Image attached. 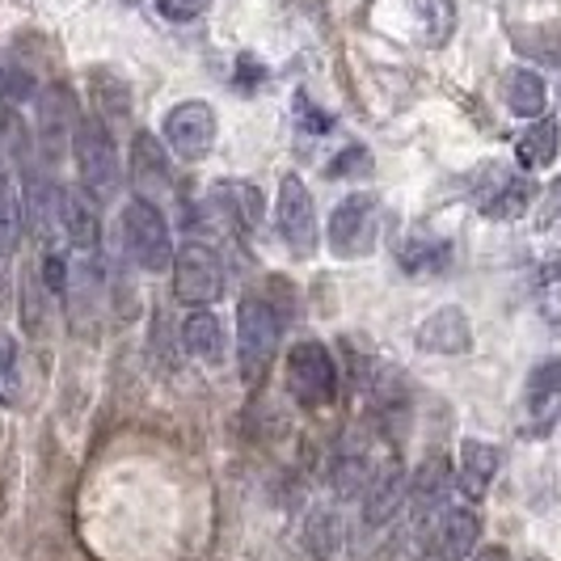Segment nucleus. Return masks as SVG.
Segmentation results:
<instances>
[{
    "label": "nucleus",
    "mask_w": 561,
    "mask_h": 561,
    "mask_svg": "<svg viewBox=\"0 0 561 561\" xmlns=\"http://www.w3.org/2000/svg\"><path fill=\"white\" fill-rule=\"evenodd\" d=\"M481 545V515L473 506H448L435 524V536H431V553L444 561H469Z\"/></svg>",
    "instance_id": "9b49d317"
},
{
    "label": "nucleus",
    "mask_w": 561,
    "mask_h": 561,
    "mask_svg": "<svg viewBox=\"0 0 561 561\" xmlns=\"http://www.w3.org/2000/svg\"><path fill=\"white\" fill-rule=\"evenodd\" d=\"M414 18L431 47H444L456 30V0H414Z\"/></svg>",
    "instance_id": "b1692460"
},
{
    "label": "nucleus",
    "mask_w": 561,
    "mask_h": 561,
    "mask_svg": "<svg viewBox=\"0 0 561 561\" xmlns=\"http://www.w3.org/2000/svg\"><path fill=\"white\" fill-rule=\"evenodd\" d=\"M558 144H561L558 123H553L549 114H540L533 127L519 136V144H515V157H519V165H524V169H549L553 161H558Z\"/></svg>",
    "instance_id": "4be33fe9"
},
{
    "label": "nucleus",
    "mask_w": 561,
    "mask_h": 561,
    "mask_svg": "<svg viewBox=\"0 0 561 561\" xmlns=\"http://www.w3.org/2000/svg\"><path fill=\"white\" fill-rule=\"evenodd\" d=\"M533 195H536V186L524 173H503V169H494V186H481L478 207H481V216H490V220H519V216L533 207Z\"/></svg>",
    "instance_id": "2eb2a0df"
},
{
    "label": "nucleus",
    "mask_w": 561,
    "mask_h": 561,
    "mask_svg": "<svg viewBox=\"0 0 561 561\" xmlns=\"http://www.w3.org/2000/svg\"><path fill=\"white\" fill-rule=\"evenodd\" d=\"M77 123H81V114L72 106V98L64 93V84H51V89L43 93V102H38V131H43V144H47V148H59L64 140H72V136H77Z\"/></svg>",
    "instance_id": "aec40b11"
},
{
    "label": "nucleus",
    "mask_w": 561,
    "mask_h": 561,
    "mask_svg": "<svg viewBox=\"0 0 561 561\" xmlns=\"http://www.w3.org/2000/svg\"><path fill=\"white\" fill-rule=\"evenodd\" d=\"M26 232V198L13 169L0 161V257H13Z\"/></svg>",
    "instance_id": "6ab92c4d"
},
{
    "label": "nucleus",
    "mask_w": 561,
    "mask_h": 561,
    "mask_svg": "<svg viewBox=\"0 0 561 561\" xmlns=\"http://www.w3.org/2000/svg\"><path fill=\"white\" fill-rule=\"evenodd\" d=\"M118 228H123V250L140 266L144 275H165L173 271V232H169L165 211L152 198L131 195L118 207Z\"/></svg>",
    "instance_id": "7ed1b4c3"
},
{
    "label": "nucleus",
    "mask_w": 561,
    "mask_h": 561,
    "mask_svg": "<svg viewBox=\"0 0 561 561\" xmlns=\"http://www.w3.org/2000/svg\"><path fill=\"white\" fill-rule=\"evenodd\" d=\"M503 469V451L485 439H465L460 444V460H456V485L465 494V503H481L490 494V485Z\"/></svg>",
    "instance_id": "ddd939ff"
},
{
    "label": "nucleus",
    "mask_w": 561,
    "mask_h": 561,
    "mask_svg": "<svg viewBox=\"0 0 561 561\" xmlns=\"http://www.w3.org/2000/svg\"><path fill=\"white\" fill-rule=\"evenodd\" d=\"M448 494H451V465L448 456H431V460H422L419 473L410 478V524H419V528H431L435 533V524H439V515L448 511Z\"/></svg>",
    "instance_id": "1a4fd4ad"
},
{
    "label": "nucleus",
    "mask_w": 561,
    "mask_h": 561,
    "mask_svg": "<svg viewBox=\"0 0 561 561\" xmlns=\"http://www.w3.org/2000/svg\"><path fill=\"white\" fill-rule=\"evenodd\" d=\"M216 198L225 203V211L232 220H241V228L262 225V195H257V186H250V182H220Z\"/></svg>",
    "instance_id": "393cba45"
},
{
    "label": "nucleus",
    "mask_w": 561,
    "mask_h": 561,
    "mask_svg": "<svg viewBox=\"0 0 561 561\" xmlns=\"http://www.w3.org/2000/svg\"><path fill=\"white\" fill-rule=\"evenodd\" d=\"M376 232H380V203L367 191H351L346 198H337L325 225V245L342 262H355L376 250Z\"/></svg>",
    "instance_id": "20e7f679"
},
{
    "label": "nucleus",
    "mask_w": 561,
    "mask_h": 561,
    "mask_svg": "<svg viewBox=\"0 0 561 561\" xmlns=\"http://www.w3.org/2000/svg\"><path fill=\"white\" fill-rule=\"evenodd\" d=\"M283 312L271 296H241L237 305V371L245 385H262L279 355Z\"/></svg>",
    "instance_id": "f257e3e1"
},
{
    "label": "nucleus",
    "mask_w": 561,
    "mask_h": 561,
    "mask_svg": "<svg viewBox=\"0 0 561 561\" xmlns=\"http://www.w3.org/2000/svg\"><path fill=\"white\" fill-rule=\"evenodd\" d=\"M56 211H59V228L68 237V245L84 257L102 253V220H98V203L84 195L81 186H64L56 191Z\"/></svg>",
    "instance_id": "9d476101"
},
{
    "label": "nucleus",
    "mask_w": 561,
    "mask_h": 561,
    "mask_svg": "<svg viewBox=\"0 0 561 561\" xmlns=\"http://www.w3.org/2000/svg\"><path fill=\"white\" fill-rule=\"evenodd\" d=\"M93 81V106H98V118L102 123H123L131 114V84L123 81L111 68H93L89 72Z\"/></svg>",
    "instance_id": "5701e85b"
},
{
    "label": "nucleus",
    "mask_w": 561,
    "mask_h": 561,
    "mask_svg": "<svg viewBox=\"0 0 561 561\" xmlns=\"http://www.w3.org/2000/svg\"><path fill=\"white\" fill-rule=\"evenodd\" d=\"M182 346L186 355L207 367H220L228 355V330L211 309H195L182 321Z\"/></svg>",
    "instance_id": "dca6fc26"
},
{
    "label": "nucleus",
    "mask_w": 561,
    "mask_h": 561,
    "mask_svg": "<svg viewBox=\"0 0 561 561\" xmlns=\"http://www.w3.org/2000/svg\"><path fill=\"white\" fill-rule=\"evenodd\" d=\"M287 389L296 397V405H305V410H325V405H334L337 364L325 342L309 337V342H296V346L287 351Z\"/></svg>",
    "instance_id": "0eeeda50"
},
{
    "label": "nucleus",
    "mask_w": 561,
    "mask_h": 561,
    "mask_svg": "<svg viewBox=\"0 0 561 561\" xmlns=\"http://www.w3.org/2000/svg\"><path fill=\"white\" fill-rule=\"evenodd\" d=\"M131 182H136V195L152 198L157 191L169 186V161H165V148L152 131H136L131 140Z\"/></svg>",
    "instance_id": "a211bd4d"
},
{
    "label": "nucleus",
    "mask_w": 561,
    "mask_h": 561,
    "mask_svg": "<svg viewBox=\"0 0 561 561\" xmlns=\"http://www.w3.org/2000/svg\"><path fill=\"white\" fill-rule=\"evenodd\" d=\"M161 140L178 161H207L211 148L220 140V118L211 111V102L203 98H186L178 106H169L161 118Z\"/></svg>",
    "instance_id": "423d86ee"
},
{
    "label": "nucleus",
    "mask_w": 561,
    "mask_h": 561,
    "mask_svg": "<svg viewBox=\"0 0 561 561\" xmlns=\"http://www.w3.org/2000/svg\"><path fill=\"white\" fill-rule=\"evenodd\" d=\"M561 397V355L553 359H545V364L533 367V376H528V405L533 410H545L549 401H558Z\"/></svg>",
    "instance_id": "a878e982"
},
{
    "label": "nucleus",
    "mask_w": 561,
    "mask_h": 561,
    "mask_svg": "<svg viewBox=\"0 0 561 561\" xmlns=\"http://www.w3.org/2000/svg\"><path fill=\"white\" fill-rule=\"evenodd\" d=\"M469 561H511V553H506L503 545H485V549H478Z\"/></svg>",
    "instance_id": "2f4dec72"
},
{
    "label": "nucleus",
    "mask_w": 561,
    "mask_h": 561,
    "mask_svg": "<svg viewBox=\"0 0 561 561\" xmlns=\"http://www.w3.org/2000/svg\"><path fill=\"white\" fill-rule=\"evenodd\" d=\"M72 161H77L81 191L98 207L118 198V191H123V157H118V144L111 136V123L81 118L77 136H72Z\"/></svg>",
    "instance_id": "f03ea898"
},
{
    "label": "nucleus",
    "mask_w": 561,
    "mask_h": 561,
    "mask_svg": "<svg viewBox=\"0 0 561 561\" xmlns=\"http://www.w3.org/2000/svg\"><path fill=\"white\" fill-rule=\"evenodd\" d=\"M401 266L405 271H435V266H444V257H448V245L444 241H431V237H422V241H405L401 250Z\"/></svg>",
    "instance_id": "bb28decb"
},
{
    "label": "nucleus",
    "mask_w": 561,
    "mask_h": 561,
    "mask_svg": "<svg viewBox=\"0 0 561 561\" xmlns=\"http://www.w3.org/2000/svg\"><path fill=\"white\" fill-rule=\"evenodd\" d=\"M561 216V178L549 186V195H545V203H540V211H536V220H540V228H549L553 220Z\"/></svg>",
    "instance_id": "7c9ffc66"
},
{
    "label": "nucleus",
    "mask_w": 561,
    "mask_h": 561,
    "mask_svg": "<svg viewBox=\"0 0 561 561\" xmlns=\"http://www.w3.org/2000/svg\"><path fill=\"white\" fill-rule=\"evenodd\" d=\"M422 561H444V558H435V553H426V558H422Z\"/></svg>",
    "instance_id": "473e14b6"
},
{
    "label": "nucleus",
    "mask_w": 561,
    "mask_h": 561,
    "mask_svg": "<svg viewBox=\"0 0 561 561\" xmlns=\"http://www.w3.org/2000/svg\"><path fill=\"white\" fill-rule=\"evenodd\" d=\"M207 9H211V0H157V13H161L165 22H173V26L198 22Z\"/></svg>",
    "instance_id": "c85d7f7f"
},
{
    "label": "nucleus",
    "mask_w": 561,
    "mask_h": 561,
    "mask_svg": "<svg viewBox=\"0 0 561 561\" xmlns=\"http://www.w3.org/2000/svg\"><path fill=\"white\" fill-rule=\"evenodd\" d=\"M346 545V519L337 515L334 506H317L305 515L300 524V549L309 553L312 561H334Z\"/></svg>",
    "instance_id": "f3484780"
},
{
    "label": "nucleus",
    "mask_w": 561,
    "mask_h": 561,
    "mask_svg": "<svg viewBox=\"0 0 561 561\" xmlns=\"http://www.w3.org/2000/svg\"><path fill=\"white\" fill-rule=\"evenodd\" d=\"M18 393H22V380H18V342H13V334L0 330V401L4 405H18Z\"/></svg>",
    "instance_id": "cd10ccee"
},
{
    "label": "nucleus",
    "mask_w": 561,
    "mask_h": 561,
    "mask_svg": "<svg viewBox=\"0 0 561 561\" xmlns=\"http://www.w3.org/2000/svg\"><path fill=\"white\" fill-rule=\"evenodd\" d=\"M419 346L431 355H465L473 346V325H469V312L448 305V309H435L419 325Z\"/></svg>",
    "instance_id": "4468645a"
},
{
    "label": "nucleus",
    "mask_w": 561,
    "mask_h": 561,
    "mask_svg": "<svg viewBox=\"0 0 561 561\" xmlns=\"http://www.w3.org/2000/svg\"><path fill=\"white\" fill-rule=\"evenodd\" d=\"M275 225H279L283 245L300 262L317 257L321 250V220H317V198L300 173H283L279 198H275Z\"/></svg>",
    "instance_id": "39448f33"
},
{
    "label": "nucleus",
    "mask_w": 561,
    "mask_h": 561,
    "mask_svg": "<svg viewBox=\"0 0 561 561\" xmlns=\"http://www.w3.org/2000/svg\"><path fill=\"white\" fill-rule=\"evenodd\" d=\"M228 275H225V262L220 253L203 241H186L182 250L173 253V291L178 300L195 305V309H207L225 296Z\"/></svg>",
    "instance_id": "6e6552de"
},
{
    "label": "nucleus",
    "mask_w": 561,
    "mask_h": 561,
    "mask_svg": "<svg viewBox=\"0 0 561 561\" xmlns=\"http://www.w3.org/2000/svg\"><path fill=\"white\" fill-rule=\"evenodd\" d=\"M503 102H506V111L519 114V118H540V114H545V102H549L545 77L533 72V68H511L503 77Z\"/></svg>",
    "instance_id": "412c9836"
},
{
    "label": "nucleus",
    "mask_w": 561,
    "mask_h": 561,
    "mask_svg": "<svg viewBox=\"0 0 561 561\" xmlns=\"http://www.w3.org/2000/svg\"><path fill=\"white\" fill-rule=\"evenodd\" d=\"M43 287H47V296L68 291V257H64V250L43 253Z\"/></svg>",
    "instance_id": "c756f323"
},
{
    "label": "nucleus",
    "mask_w": 561,
    "mask_h": 561,
    "mask_svg": "<svg viewBox=\"0 0 561 561\" xmlns=\"http://www.w3.org/2000/svg\"><path fill=\"white\" fill-rule=\"evenodd\" d=\"M405 499H410V478L401 465H385L380 473H371L364 490V515H359L367 533H380L385 524H393V515Z\"/></svg>",
    "instance_id": "f8f14e48"
}]
</instances>
